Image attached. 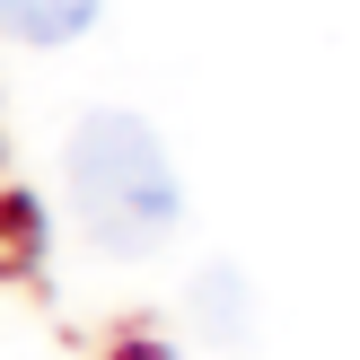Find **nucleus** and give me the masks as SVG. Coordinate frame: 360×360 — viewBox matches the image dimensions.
<instances>
[{"instance_id":"1","label":"nucleus","mask_w":360,"mask_h":360,"mask_svg":"<svg viewBox=\"0 0 360 360\" xmlns=\"http://www.w3.org/2000/svg\"><path fill=\"white\" fill-rule=\"evenodd\" d=\"M62 202L105 264H150L185 220V176L150 115L105 105V115H79L62 150Z\"/></svg>"},{"instance_id":"3","label":"nucleus","mask_w":360,"mask_h":360,"mask_svg":"<svg viewBox=\"0 0 360 360\" xmlns=\"http://www.w3.org/2000/svg\"><path fill=\"white\" fill-rule=\"evenodd\" d=\"M193 316H202L211 334H238V326H246V281L211 264V273H202V290H193Z\"/></svg>"},{"instance_id":"2","label":"nucleus","mask_w":360,"mask_h":360,"mask_svg":"<svg viewBox=\"0 0 360 360\" xmlns=\"http://www.w3.org/2000/svg\"><path fill=\"white\" fill-rule=\"evenodd\" d=\"M105 0H0V35L9 44H35V53H62L97 27Z\"/></svg>"}]
</instances>
